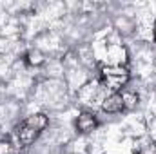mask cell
I'll use <instances>...</instances> for the list:
<instances>
[{"label": "cell", "mask_w": 156, "mask_h": 154, "mask_svg": "<svg viewBox=\"0 0 156 154\" xmlns=\"http://www.w3.org/2000/svg\"><path fill=\"white\" fill-rule=\"evenodd\" d=\"M49 118L44 113H35L20 121L15 129V140L18 147H29L40 138V134L47 129Z\"/></svg>", "instance_id": "6da1fadb"}, {"label": "cell", "mask_w": 156, "mask_h": 154, "mask_svg": "<svg viewBox=\"0 0 156 154\" xmlns=\"http://www.w3.org/2000/svg\"><path fill=\"white\" fill-rule=\"evenodd\" d=\"M100 83L109 93H122L131 80V73L127 67L118 65H102L100 67Z\"/></svg>", "instance_id": "7a4b0ae2"}, {"label": "cell", "mask_w": 156, "mask_h": 154, "mask_svg": "<svg viewBox=\"0 0 156 154\" xmlns=\"http://www.w3.org/2000/svg\"><path fill=\"white\" fill-rule=\"evenodd\" d=\"M107 94H109V91L100 83V80L87 82L78 89V100L82 103H87V105H93V103L102 105V102Z\"/></svg>", "instance_id": "3957f363"}, {"label": "cell", "mask_w": 156, "mask_h": 154, "mask_svg": "<svg viewBox=\"0 0 156 154\" xmlns=\"http://www.w3.org/2000/svg\"><path fill=\"white\" fill-rule=\"evenodd\" d=\"M104 60H105L104 65L127 67V64H129V51H127V47L122 45V44H109V45L105 47Z\"/></svg>", "instance_id": "277c9868"}, {"label": "cell", "mask_w": 156, "mask_h": 154, "mask_svg": "<svg viewBox=\"0 0 156 154\" xmlns=\"http://www.w3.org/2000/svg\"><path fill=\"white\" fill-rule=\"evenodd\" d=\"M75 127H76V131L80 134H89V132L96 131V127H98V118H96V114H94L93 111L83 109V111L78 113Z\"/></svg>", "instance_id": "5b68a950"}, {"label": "cell", "mask_w": 156, "mask_h": 154, "mask_svg": "<svg viewBox=\"0 0 156 154\" xmlns=\"http://www.w3.org/2000/svg\"><path fill=\"white\" fill-rule=\"evenodd\" d=\"M100 109H102L104 113H107V114H120V113H123L125 109H123L122 93H109V94L104 98Z\"/></svg>", "instance_id": "8992f818"}, {"label": "cell", "mask_w": 156, "mask_h": 154, "mask_svg": "<svg viewBox=\"0 0 156 154\" xmlns=\"http://www.w3.org/2000/svg\"><path fill=\"white\" fill-rule=\"evenodd\" d=\"M26 64L29 65V67H40V65H44V62H45V54L40 51V49H29L27 53H26Z\"/></svg>", "instance_id": "52a82bcc"}, {"label": "cell", "mask_w": 156, "mask_h": 154, "mask_svg": "<svg viewBox=\"0 0 156 154\" xmlns=\"http://www.w3.org/2000/svg\"><path fill=\"white\" fill-rule=\"evenodd\" d=\"M122 98H123V109H125V111H134V109L138 107V103H140V96H138V93H134V91L123 89V91H122Z\"/></svg>", "instance_id": "ba28073f"}, {"label": "cell", "mask_w": 156, "mask_h": 154, "mask_svg": "<svg viewBox=\"0 0 156 154\" xmlns=\"http://www.w3.org/2000/svg\"><path fill=\"white\" fill-rule=\"evenodd\" d=\"M0 154H16V145L11 140H0Z\"/></svg>", "instance_id": "9c48e42d"}, {"label": "cell", "mask_w": 156, "mask_h": 154, "mask_svg": "<svg viewBox=\"0 0 156 154\" xmlns=\"http://www.w3.org/2000/svg\"><path fill=\"white\" fill-rule=\"evenodd\" d=\"M153 65L156 67V51H154V54H153Z\"/></svg>", "instance_id": "30bf717a"}, {"label": "cell", "mask_w": 156, "mask_h": 154, "mask_svg": "<svg viewBox=\"0 0 156 154\" xmlns=\"http://www.w3.org/2000/svg\"><path fill=\"white\" fill-rule=\"evenodd\" d=\"M153 40L156 42V26H154V29H153Z\"/></svg>", "instance_id": "8fae6325"}, {"label": "cell", "mask_w": 156, "mask_h": 154, "mask_svg": "<svg viewBox=\"0 0 156 154\" xmlns=\"http://www.w3.org/2000/svg\"><path fill=\"white\" fill-rule=\"evenodd\" d=\"M73 154H78V152H73Z\"/></svg>", "instance_id": "7c38bea8"}, {"label": "cell", "mask_w": 156, "mask_h": 154, "mask_svg": "<svg viewBox=\"0 0 156 154\" xmlns=\"http://www.w3.org/2000/svg\"><path fill=\"white\" fill-rule=\"evenodd\" d=\"M154 94H156V93H154Z\"/></svg>", "instance_id": "4fadbf2b"}]
</instances>
